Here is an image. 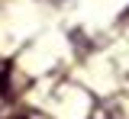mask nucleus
Returning a JSON list of instances; mask_svg holds the SVG:
<instances>
[{
	"label": "nucleus",
	"mask_w": 129,
	"mask_h": 119,
	"mask_svg": "<svg viewBox=\"0 0 129 119\" xmlns=\"http://www.w3.org/2000/svg\"><path fill=\"white\" fill-rule=\"evenodd\" d=\"M10 100V87H7V71L0 68V103Z\"/></svg>",
	"instance_id": "nucleus-1"
},
{
	"label": "nucleus",
	"mask_w": 129,
	"mask_h": 119,
	"mask_svg": "<svg viewBox=\"0 0 129 119\" xmlns=\"http://www.w3.org/2000/svg\"><path fill=\"white\" fill-rule=\"evenodd\" d=\"M16 119H39V116H16Z\"/></svg>",
	"instance_id": "nucleus-2"
}]
</instances>
